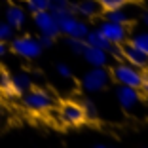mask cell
<instances>
[{"label": "cell", "mask_w": 148, "mask_h": 148, "mask_svg": "<svg viewBox=\"0 0 148 148\" xmlns=\"http://www.w3.org/2000/svg\"><path fill=\"white\" fill-rule=\"evenodd\" d=\"M139 89H143V93L148 97V76H144V80H143V84H140Z\"/></svg>", "instance_id": "26"}, {"label": "cell", "mask_w": 148, "mask_h": 148, "mask_svg": "<svg viewBox=\"0 0 148 148\" xmlns=\"http://www.w3.org/2000/svg\"><path fill=\"white\" fill-rule=\"evenodd\" d=\"M2 116H4V106H2V103H0V120H2Z\"/></svg>", "instance_id": "29"}, {"label": "cell", "mask_w": 148, "mask_h": 148, "mask_svg": "<svg viewBox=\"0 0 148 148\" xmlns=\"http://www.w3.org/2000/svg\"><path fill=\"white\" fill-rule=\"evenodd\" d=\"M6 21L13 27V29H23L27 23V10L23 6H17V4H10L6 8Z\"/></svg>", "instance_id": "13"}, {"label": "cell", "mask_w": 148, "mask_h": 148, "mask_svg": "<svg viewBox=\"0 0 148 148\" xmlns=\"http://www.w3.org/2000/svg\"><path fill=\"white\" fill-rule=\"evenodd\" d=\"M49 12L55 15V19L63 17L66 13H72V4H70L69 0H51V4H49Z\"/></svg>", "instance_id": "17"}, {"label": "cell", "mask_w": 148, "mask_h": 148, "mask_svg": "<svg viewBox=\"0 0 148 148\" xmlns=\"http://www.w3.org/2000/svg\"><path fill=\"white\" fill-rule=\"evenodd\" d=\"M93 148H108V146H106V144H103V143H101V144H95V146H93Z\"/></svg>", "instance_id": "30"}, {"label": "cell", "mask_w": 148, "mask_h": 148, "mask_svg": "<svg viewBox=\"0 0 148 148\" xmlns=\"http://www.w3.org/2000/svg\"><path fill=\"white\" fill-rule=\"evenodd\" d=\"M49 4H51V0H25V10L31 13L46 12L49 10Z\"/></svg>", "instance_id": "18"}, {"label": "cell", "mask_w": 148, "mask_h": 148, "mask_svg": "<svg viewBox=\"0 0 148 148\" xmlns=\"http://www.w3.org/2000/svg\"><path fill=\"white\" fill-rule=\"evenodd\" d=\"M112 76L118 84H122V86H129V87H137L139 89L140 84L144 80V72L137 66L129 65V63H120V65L114 66L112 70Z\"/></svg>", "instance_id": "4"}, {"label": "cell", "mask_w": 148, "mask_h": 148, "mask_svg": "<svg viewBox=\"0 0 148 148\" xmlns=\"http://www.w3.org/2000/svg\"><path fill=\"white\" fill-rule=\"evenodd\" d=\"M32 19H34V25H36L40 34H48V36H53V38H57V36L61 34L59 32V23H57L55 15L49 10L32 13Z\"/></svg>", "instance_id": "6"}, {"label": "cell", "mask_w": 148, "mask_h": 148, "mask_svg": "<svg viewBox=\"0 0 148 148\" xmlns=\"http://www.w3.org/2000/svg\"><path fill=\"white\" fill-rule=\"evenodd\" d=\"M129 44H133L135 48H139L140 51H144L148 55V32H135V34L131 36Z\"/></svg>", "instance_id": "19"}, {"label": "cell", "mask_w": 148, "mask_h": 148, "mask_svg": "<svg viewBox=\"0 0 148 148\" xmlns=\"http://www.w3.org/2000/svg\"><path fill=\"white\" fill-rule=\"evenodd\" d=\"M32 87V78L27 72H17L12 76V97H21Z\"/></svg>", "instance_id": "14"}, {"label": "cell", "mask_w": 148, "mask_h": 148, "mask_svg": "<svg viewBox=\"0 0 148 148\" xmlns=\"http://www.w3.org/2000/svg\"><path fill=\"white\" fill-rule=\"evenodd\" d=\"M55 70H57V74H59L61 78H70V76H72V70H70V66L65 65V63H59V65L55 66Z\"/></svg>", "instance_id": "24"}, {"label": "cell", "mask_w": 148, "mask_h": 148, "mask_svg": "<svg viewBox=\"0 0 148 148\" xmlns=\"http://www.w3.org/2000/svg\"><path fill=\"white\" fill-rule=\"evenodd\" d=\"M6 53H8V44L0 40V59H2V57H4Z\"/></svg>", "instance_id": "27"}, {"label": "cell", "mask_w": 148, "mask_h": 148, "mask_svg": "<svg viewBox=\"0 0 148 148\" xmlns=\"http://www.w3.org/2000/svg\"><path fill=\"white\" fill-rule=\"evenodd\" d=\"M82 108H84V114H86V120H97L99 112H97V106L91 99H84L82 101Z\"/></svg>", "instance_id": "21"}, {"label": "cell", "mask_w": 148, "mask_h": 148, "mask_svg": "<svg viewBox=\"0 0 148 148\" xmlns=\"http://www.w3.org/2000/svg\"><path fill=\"white\" fill-rule=\"evenodd\" d=\"M125 6H120V8H114V10H106V19L114 21V23H120V25H127L131 21V13H127Z\"/></svg>", "instance_id": "16"}, {"label": "cell", "mask_w": 148, "mask_h": 148, "mask_svg": "<svg viewBox=\"0 0 148 148\" xmlns=\"http://www.w3.org/2000/svg\"><path fill=\"white\" fill-rule=\"evenodd\" d=\"M110 82V72L105 66H93L89 72L84 74L82 78V87L87 93H97L101 89H105Z\"/></svg>", "instance_id": "5"}, {"label": "cell", "mask_w": 148, "mask_h": 148, "mask_svg": "<svg viewBox=\"0 0 148 148\" xmlns=\"http://www.w3.org/2000/svg\"><path fill=\"white\" fill-rule=\"evenodd\" d=\"M23 106L31 112H46L53 106V97L44 87H31L23 93Z\"/></svg>", "instance_id": "1"}, {"label": "cell", "mask_w": 148, "mask_h": 148, "mask_svg": "<svg viewBox=\"0 0 148 148\" xmlns=\"http://www.w3.org/2000/svg\"><path fill=\"white\" fill-rule=\"evenodd\" d=\"M13 36H15V29L8 21H0V40L2 42H10Z\"/></svg>", "instance_id": "22"}, {"label": "cell", "mask_w": 148, "mask_h": 148, "mask_svg": "<svg viewBox=\"0 0 148 148\" xmlns=\"http://www.w3.org/2000/svg\"><path fill=\"white\" fill-rule=\"evenodd\" d=\"M82 55L91 66H106L110 63L108 51H105V49H101V48H95V46H86Z\"/></svg>", "instance_id": "11"}, {"label": "cell", "mask_w": 148, "mask_h": 148, "mask_svg": "<svg viewBox=\"0 0 148 148\" xmlns=\"http://www.w3.org/2000/svg\"><path fill=\"white\" fill-rule=\"evenodd\" d=\"M116 97H118V103L122 105L123 110H135L140 103V95H139V89L137 87H129V86H122L116 89Z\"/></svg>", "instance_id": "9"}, {"label": "cell", "mask_w": 148, "mask_h": 148, "mask_svg": "<svg viewBox=\"0 0 148 148\" xmlns=\"http://www.w3.org/2000/svg\"><path fill=\"white\" fill-rule=\"evenodd\" d=\"M84 40H86L87 46H95V48H101V49H105V51H108V53H110V49L114 48V44L110 42L99 29H95V31H87V34H86Z\"/></svg>", "instance_id": "15"}, {"label": "cell", "mask_w": 148, "mask_h": 148, "mask_svg": "<svg viewBox=\"0 0 148 148\" xmlns=\"http://www.w3.org/2000/svg\"><path fill=\"white\" fill-rule=\"evenodd\" d=\"M72 10L74 13L82 19H91V17H97L101 12V6L97 0H80L76 4H72Z\"/></svg>", "instance_id": "12"}, {"label": "cell", "mask_w": 148, "mask_h": 148, "mask_svg": "<svg viewBox=\"0 0 148 148\" xmlns=\"http://www.w3.org/2000/svg\"><path fill=\"white\" fill-rule=\"evenodd\" d=\"M65 42H66V46H69V49L72 53H76V55H82V51L86 49V46H87L84 38H69V36H66Z\"/></svg>", "instance_id": "20"}, {"label": "cell", "mask_w": 148, "mask_h": 148, "mask_svg": "<svg viewBox=\"0 0 148 148\" xmlns=\"http://www.w3.org/2000/svg\"><path fill=\"white\" fill-rule=\"evenodd\" d=\"M10 49L17 57H23V59H38L40 53H42V46H40L38 38L34 36H29V34H23V36H13L10 40Z\"/></svg>", "instance_id": "2"}, {"label": "cell", "mask_w": 148, "mask_h": 148, "mask_svg": "<svg viewBox=\"0 0 148 148\" xmlns=\"http://www.w3.org/2000/svg\"><path fill=\"white\" fill-rule=\"evenodd\" d=\"M59 118H61V122L66 123V125H80V123L86 122V114H84L82 105H78V103H70V101L61 106Z\"/></svg>", "instance_id": "8"}, {"label": "cell", "mask_w": 148, "mask_h": 148, "mask_svg": "<svg viewBox=\"0 0 148 148\" xmlns=\"http://www.w3.org/2000/svg\"><path fill=\"white\" fill-rule=\"evenodd\" d=\"M140 19H143L144 27H148V12H143V15H140Z\"/></svg>", "instance_id": "28"}, {"label": "cell", "mask_w": 148, "mask_h": 148, "mask_svg": "<svg viewBox=\"0 0 148 148\" xmlns=\"http://www.w3.org/2000/svg\"><path fill=\"white\" fill-rule=\"evenodd\" d=\"M122 59H125V63L137 66L140 70L148 69V55L144 51H140L139 48H135L133 44H125L122 46Z\"/></svg>", "instance_id": "10"}, {"label": "cell", "mask_w": 148, "mask_h": 148, "mask_svg": "<svg viewBox=\"0 0 148 148\" xmlns=\"http://www.w3.org/2000/svg\"><path fill=\"white\" fill-rule=\"evenodd\" d=\"M99 31L103 32L112 44H125L127 38H129V32H127L125 25L108 21V19H105V21L99 23Z\"/></svg>", "instance_id": "7"}, {"label": "cell", "mask_w": 148, "mask_h": 148, "mask_svg": "<svg viewBox=\"0 0 148 148\" xmlns=\"http://www.w3.org/2000/svg\"><path fill=\"white\" fill-rule=\"evenodd\" d=\"M38 42H40L42 48H51L53 42H55V38H53V36H48V34H40L38 36Z\"/></svg>", "instance_id": "25"}, {"label": "cell", "mask_w": 148, "mask_h": 148, "mask_svg": "<svg viewBox=\"0 0 148 148\" xmlns=\"http://www.w3.org/2000/svg\"><path fill=\"white\" fill-rule=\"evenodd\" d=\"M97 2H99L101 8H105V10H114V8L129 4V0H97Z\"/></svg>", "instance_id": "23"}, {"label": "cell", "mask_w": 148, "mask_h": 148, "mask_svg": "<svg viewBox=\"0 0 148 148\" xmlns=\"http://www.w3.org/2000/svg\"><path fill=\"white\" fill-rule=\"evenodd\" d=\"M57 23H59V32L65 34V36H69V38H86L87 31H89L86 19L78 17L74 12L59 17Z\"/></svg>", "instance_id": "3"}]
</instances>
